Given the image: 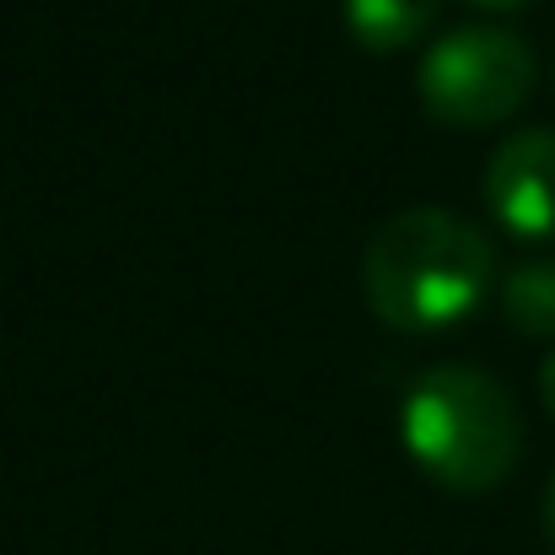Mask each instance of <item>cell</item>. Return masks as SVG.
<instances>
[{
	"instance_id": "6da1fadb",
	"label": "cell",
	"mask_w": 555,
	"mask_h": 555,
	"mask_svg": "<svg viewBox=\"0 0 555 555\" xmlns=\"http://www.w3.org/2000/svg\"><path fill=\"white\" fill-rule=\"evenodd\" d=\"M491 237L442 205H410L372 232L362 254V286L372 313L393 330L426 335L469 319L491 292Z\"/></svg>"
},
{
	"instance_id": "7a4b0ae2",
	"label": "cell",
	"mask_w": 555,
	"mask_h": 555,
	"mask_svg": "<svg viewBox=\"0 0 555 555\" xmlns=\"http://www.w3.org/2000/svg\"><path fill=\"white\" fill-rule=\"evenodd\" d=\"M399 437L437 486L496 491L524 453V415L502 377L442 362L404 388Z\"/></svg>"
},
{
	"instance_id": "3957f363",
	"label": "cell",
	"mask_w": 555,
	"mask_h": 555,
	"mask_svg": "<svg viewBox=\"0 0 555 555\" xmlns=\"http://www.w3.org/2000/svg\"><path fill=\"white\" fill-rule=\"evenodd\" d=\"M534 76H540L534 49L518 33L464 22L426 49L415 87H421L426 114L448 125H496L524 108V98L534 92Z\"/></svg>"
},
{
	"instance_id": "277c9868",
	"label": "cell",
	"mask_w": 555,
	"mask_h": 555,
	"mask_svg": "<svg viewBox=\"0 0 555 555\" xmlns=\"http://www.w3.org/2000/svg\"><path fill=\"white\" fill-rule=\"evenodd\" d=\"M486 205L518 237H555V130H518L491 152Z\"/></svg>"
},
{
	"instance_id": "5b68a950",
	"label": "cell",
	"mask_w": 555,
	"mask_h": 555,
	"mask_svg": "<svg viewBox=\"0 0 555 555\" xmlns=\"http://www.w3.org/2000/svg\"><path fill=\"white\" fill-rule=\"evenodd\" d=\"M437 5L442 0H346V27L362 49L388 54L426 33L437 22Z\"/></svg>"
},
{
	"instance_id": "8992f818",
	"label": "cell",
	"mask_w": 555,
	"mask_h": 555,
	"mask_svg": "<svg viewBox=\"0 0 555 555\" xmlns=\"http://www.w3.org/2000/svg\"><path fill=\"white\" fill-rule=\"evenodd\" d=\"M502 313L524 335H555V259H529L502 281Z\"/></svg>"
},
{
	"instance_id": "52a82bcc",
	"label": "cell",
	"mask_w": 555,
	"mask_h": 555,
	"mask_svg": "<svg viewBox=\"0 0 555 555\" xmlns=\"http://www.w3.org/2000/svg\"><path fill=\"white\" fill-rule=\"evenodd\" d=\"M540 524H545V540H551V551H555V475H551V486H545V502H540Z\"/></svg>"
},
{
	"instance_id": "ba28073f",
	"label": "cell",
	"mask_w": 555,
	"mask_h": 555,
	"mask_svg": "<svg viewBox=\"0 0 555 555\" xmlns=\"http://www.w3.org/2000/svg\"><path fill=\"white\" fill-rule=\"evenodd\" d=\"M540 399H545V410L555 415V351L545 357V367H540Z\"/></svg>"
},
{
	"instance_id": "9c48e42d",
	"label": "cell",
	"mask_w": 555,
	"mask_h": 555,
	"mask_svg": "<svg viewBox=\"0 0 555 555\" xmlns=\"http://www.w3.org/2000/svg\"><path fill=\"white\" fill-rule=\"evenodd\" d=\"M469 5H486V11H518V5H529V0H469Z\"/></svg>"
}]
</instances>
